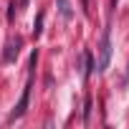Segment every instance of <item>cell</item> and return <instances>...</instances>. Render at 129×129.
Instances as JSON below:
<instances>
[{"label":"cell","instance_id":"cell-5","mask_svg":"<svg viewBox=\"0 0 129 129\" xmlns=\"http://www.w3.org/2000/svg\"><path fill=\"white\" fill-rule=\"evenodd\" d=\"M84 63H86V69H84V76L89 79V76H91V71H94V58H91V53H89V51H84Z\"/></svg>","mask_w":129,"mask_h":129},{"label":"cell","instance_id":"cell-3","mask_svg":"<svg viewBox=\"0 0 129 129\" xmlns=\"http://www.w3.org/2000/svg\"><path fill=\"white\" fill-rule=\"evenodd\" d=\"M18 53H20V38H15V41H8V46H5V53H3V61H5V63H13V61L18 58Z\"/></svg>","mask_w":129,"mask_h":129},{"label":"cell","instance_id":"cell-2","mask_svg":"<svg viewBox=\"0 0 129 129\" xmlns=\"http://www.w3.org/2000/svg\"><path fill=\"white\" fill-rule=\"evenodd\" d=\"M28 99H30V84L23 89V96H20V101H18V106L10 111V119H20L23 114H25V109H28Z\"/></svg>","mask_w":129,"mask_h":129},{"label":"cell","instance_id":"cell-4","mask_svg":"<svg viewBox=\"0 0 129 129\" xmlns=\"http://www.w3.org/2000/svg\"><path fill=\"white\" fill-rule=\"evenodd\" d=\"M58 10H61V15L66 18V20H71L74 10H71V5H69V0H58Z\"/></svg>","mask_w":129,"mask_h":129},{"label":"cell","instance_id":"cell-6","mask_svg":"<svg viewBox=\"0 0 129 129\" xmlns=\"http://www.w3.org/2000/svg\"><path fill=\"white\" fill-rule=\"evenodd\" d=\"M41 30H43V15H38L36 18V25H33V33L36 36H41Z\"/></svg>","mask_w":129,"mask_h":129},{"label":"cell","instance_id":"cell-1","mask_svg":"<svg viewBox=\"0 0 129 129\" xmlns=\"http://www.w3.org/2000/svg\"><path fill=\"white\" fill-rule=\"evenodd\" d=\"M109 58H111V38H109V30H106V33H104V41H101V53H99L96 71H106V66H109Z\"/></svg>","mask_w":129,"mask_h":129},{"label":"cell","instance_id":"cell-7","mask_svg":"<svg viewBox=\"0 0 129 129\" xmlns=\"http://www.w3.org/2000/svg\"><path fill=\"white\" fill-rule=\"evenodd\" d=\"M23 3H28V0H23Z\"/></svg>","mask_w":129,"mask_h":129}]
</instances>
